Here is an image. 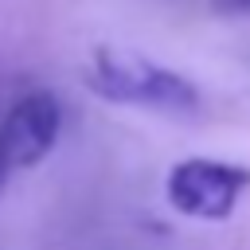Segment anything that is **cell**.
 <instances>
[{
    "label": "cell",
    "mask_w": 250,
    "mask_h": 250,
    "mask_svg": "<svg viewBox=\"0 0 250 250\" xmlns=\"http://www.w3.org/2000/svg\"><path fill=\"white\" fill-rule=\"evenodd\" d=\"M86 86L113 105H141L164 113H191L199 105V90L191 78L121 47H98L90 55Z\"/></svg>",
    "instance_id": "6da1fadb"
},
{
    "label": "cell",
    "mask_w": 250,
    "mask_h": 250,
    "mask_svg": "<svg viewBox=\"0 0 250 250\" xmlns=\"http://www.w3.org/2000/svg\"><path fill=\"white\" fill-rule=\"evenodd\" d=\"M246 188H250V168L227 164V160H211V156H188L164 180L168 203L180 215L207 219V223H219V219L234 215V207H238Z\"/></svg>",
    "instance_id": "7a4b0ae2"
},
{
    "label": "cell",
    "mask_w": 250,
    "mask_h": 250,
    "mask_svg": "<svg viewBox=\"0 0 250 250\" xmlns=\"http://www.w3.org/2000/svg\"><path fill=\"white\" fill-rule=\"evenodd\" d=\"M59 129H62V109H59V98L47 94V90H31L23 98L12 102L8 117L0 121V148L16 168H35L59 141Z\"/></svg>",
    "instance_id": "3957f363"
},
{
    "label": "cell",
    "mask_w": 250,
    "mask_h": 250,
    "mask_svg": "<svg viewBox=\"0 0 250 250\" xmlns=\"http://www.w3.org/2000/svg\"><path fill=\"white\" fill-rule=\"evenodd\" d=\"M215 8L230 12V16H242V12H250V0H215Z\"/></svg>",
    "instance_id": "277c9868"
},
{
    "label": "cell",
    "mask_w": 250,
    "mask_h": 250,
    "mask_svg": "<svg viewBox=\"0 0 250 250\" xmlns=\"http://www.w3.org/2000/svg\"><path fill=\"white\" fill-rule=\"evenodd\" d=\"M8 172H12V164H8V156H4V148H0V191H4V180H8Z\"/></svg>",
    "instance_id": "5b68a950"
}]
</instances>
